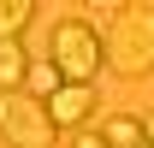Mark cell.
Returning a JSON list of instances; mask_svg holds the SVG:
<instances>
[{
  "instance_id": "cell-6",
  "label": "cell",
  "mask_w": 154,
  "mask_h": 148,
  "mask_svg": "<svg viewBox=\"0 0 154 148\" xmlns=\"http://www.w3.org/2000/svg\"><path fill=\"white\" fill-rule=\"evenodd\" d=\"M101 142H107V148H142V119H136V113H119V119H107Z\"/></svg>"
},
{
  "instance_id": "cell-4",
  "label": "cell",
  "mask_w": 154,
  "mask_h": 148,
  "mask_svg": "<svg viewBox=\"0 0 154 148\" xmlns=\"http://www.w3.org/2000/svg\"><path fill=\"white\" fill-rule=\"evenodd\" d=\"M95 107H101L95 83H65V89L48 101V113H54V125H59V130H83L89 119H95Z\"/></svg>"
},
{
  "instance_id": "cell-7",
  "label": "cell",
  "mask_w": 154,
  "mask_h": 148,
  "mask_svg": "<svg viewBox=\"0 0 154 148\" xmlns=\"http://www.w3.org/2000/svg\"><path fill=\"white\" fill-rule=\"evenodd\" d=\"M36 18V6L30 0H0V42H18V30Z\"/></svg>"
},
{
  "instance_id": "cell-11",
  "label": "cell",
  "mask_w": 154,
  "mask_h": 148,
  "mask_svg": "<svg viewBox=\"0 0 154 148\" xmlns=\"http://www.w3.org/2000/svg\"><path fill=\"white\" fill-rule=\"evenodd\" d=\"M142 148H154V142H142Z\"/></svg>"
},
{
  "instance_id": "cell-5",
  "label": "cell",
  "mask_w": 154,
  "mask_h": 148,
  "mask_svg": "<svg viewBox=\"0 0 154 148\" xmlns=\"http://www.w3.org/2000/svg\"><path fill=\"white\" fill-rule=\"evenodd\" d=\"M30 83V54H24V42H0V95H12Z\"/></svg>"
},
{
  "instance_id": "cell-10",
  "label": "cell",
  "mask_w": 154,
  "mask_h": 148,
  "mask_svg": "<svg viewBox=\"0 0 154 148\" xmlns=\"http://www.w3.org/2000/svg\"><path fill=\"white\" fill-rule=\"evenodd\" d=\"M142 142H154V113H142Z\"/></svg>"
},
{
  "instance_id": "cell-9",
  "label": "cell",
  "mask_w": 154,
  "mask_h": 148,
  "mask_svg": "<svg viewBox=\"0 0 154 148\" xmlns=\"http://www.w3.org/2000/svg\"><path fill=\"white\" fill-rule=\"evenodd\" d=\"M71 148H107V142H101V130H77V142Z\"/></svg>"
},
{
  "instance_id": "cell-3",
  "label": "cell",
  "mask_w": 154,
  "mask_h": 148,
  "mask_svg": "<svg viewBox=\"0 0 154 148\" xmlns=\"http://www.w3.org/2000/svg\"><path fill=\"white\" fill-rule=\"evenodd\" d=\"M0 136L12 148H54L59 125L48 113V101H36L30 89H12V95H0Z\"/></svg>"
},
{
  "instance_id": "cell-8",
  "label": "cell",
  "mask_w": 154,
  "mask_h": 148,
  "mask_svg": "<svg viewBox=\"0 0 154 148\" xmlns=\"http://www.w3.org/2000/svg\"><path fill=\"white\" fill-rule=\"evenodd\" d=\"M59 89H65V77H59L54 59H48V65H30V95H36V101H54Z\"/></svg>"
},
{
  "instance_id": "cell-1",
  "label": "cell",
  "mask_w": 154,
  "mask_h": 148,
  "mask_svg": "<svg viewBox=\"0 0 154 148\" xmlns=\"http://www.w3.org/2000/svg\"><path fill=\"white\" fill-rule=\"evenodd\" d=\"M101 48H107V65L119 77H131V83L148 77L154 71V6H119V18L107 24Z\"/></svg>"
},
{
  "instance_id": "cell-2",
  "label": "cell",
  "mask_w": 154,
  "mask_h": 148,
  "mask_svg": "<svg viewBox=\"0 0 154 148\" xmlns=\"http://www.w3.org/2000/svg\"><path fill=\"white\" fill-rule=\"evenodd\" d=\"M54 65L65 83H95V71L107 65V48H101V30L89 18H59L54 24Z\"/></svg>"
}]
</instances>
